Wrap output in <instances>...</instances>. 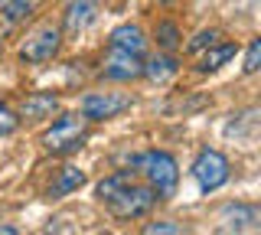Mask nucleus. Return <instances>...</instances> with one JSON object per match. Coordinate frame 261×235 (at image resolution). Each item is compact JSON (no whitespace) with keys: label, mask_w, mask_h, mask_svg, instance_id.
<instances>
[{"label":"nucleus","mask_w":261,"mask_h":235,"mask_svg":"<svg viewBox=\"0 0 261 235\" xmlns=\"http://www.w3.org/2000/svg\"><path fill=\"white\" fill-rule=\"evenodd\" d=\"M16 124H20V118L13 115L7 105H0V137H7V134H13L16 131Z\"/></svg>","instance_id":"19"},{"label":"nucleus","mask_w":261,"mask_h":235,"mask_svg":"<svg viewBox=\"0 0 261 235\" xmlns=\"http://www.w3.org/2000/svg\"><path fill=\"white\" fill-rule=\"evenodd\" d=\"M216 39H219L216 30H202V33H196V39H193L190 46H186V49H190V53H199V49H206V46H212Z\"/></svg>","instance_id":"20"},{"label":"nucleus","mask_w":261,"mask_h":235,"mask_svg":"<svg viewBox=\"0 0 261 235\" xmlns=\"http://www.w3.org/2000/svg\"><path fill=\"white\" fill-rule=\"evenodd\" d=\"M79 108H82V118L85 121H105V118H114L121 111H127L130 95H124V92H88V95H82Z\"/></svg>","instance_id":"5"},{"label":"nucleus","mask_w":261,"mask_h":235,"mask_svg":"<svg viewBox=\"0 0 261 235\" xmlns=\"http://www.w3.org/2000/svg\"><path fill=\"white\" fill-rule=\"evenodd\" d=\"M39 4L43 0H0V17L7 23H23L39 10Z\"/></svg>","instance_id":"12"},{"label":"nucleus","mask_w":261,"mask_h":235,"mask_svg":"<svg viewBox=\"0 0 261 235\" xmlns=\"http://www.w3.org/2000/svg\"><path fill=\"white\" fill-rule=\"evenodd\" d=\"M56 105H59V98L56 95H43V92H33L23 98L20 105V115L23 118H49L56 111Z\"/></svg>","instance_id":"11"},{"label":"nucleus","mask_w":261,"mask_h":235,"mask_svg":"<svg viewBox=\"0 0 261 235\" xmlns=\"http://www.w3.org/2000/svg\"><path fill=\"white\" fill-rule=\"evenodd\" d=\"M85 183V173H82L79 167H62L59 170V176H56V183H53V190H49V196H69V193H75L79 186Z\"/></svg>","instance_id":"13"},{"label":"nucleus","mask_w":261,"mask_h":235,"mask_svg":"<svg viewBox=\"0 0 261 235\" xmlns=\"http://www.w3.org/2000/svg\"><path fill=\"white\" fill-rule=\"evenodd\" d=\"M127 183H134V170H118V173H111V176H105L101 183H98V199L101 202H108L114 193H121Z\"/></svg>","instance_id":"16"},{"label":"nucleus","mask_w":261,"mask_h":235,"mask_svg":"<svg viewBox=\"0 0 261 235\" xmlns=\"http://www.w3.org/2000/svg\"><path fill=\"white\" fill-rule=\"evenodd\" d=\"M193 176H196L202 193H212V190L228 183V160L219 150H202L193 164Z\"/></svg>","instance_id":"6"},{"label":"nucleus","mask_w":261,"mask_h":235,"mask_svg":"<svg viewBox=\"0 0 261 235\" xmlns=\"http://www.w3.org/2000/svg\"><path fill=\"white\" fill-rule=\"evenodd\" d=\"M235 53H239V46H235V43H219V39H216V43L209 46V53L202 56L199 69H202V72H216L219 66H225V62L232 59Z\"/></svg>","instance_id":"14"},{"label":"nucleus","mask_w":261,"mask_h":235,"mask_svg":"<svg viewBox=\"0 0 261 235\" xmlns=\"http://www.w3.org/2000/svg\"><path fill=\"white\" fill-rule=\"evenodd\" d=\"M222 222H225V229H235V232L255 229L258 225V209L255 206H225L222 209Z\"/></svg>","instance_id":"10"},{"label":"nucleus","mask_w":261,"mask_h":235,"mask_svg":"<svg viewBox=\"0 0 261 235\" xmlns=\"http://www.w3.org/2000/svg\"><path fill=\"white\" fill-rule=\"evenodd\" d=\"M141 75H147L150 82H170V79L176 75V59L173 56H157V59H150V62H144V72Z\"/></svg>","instance_id":"15"},{"label":"nucleus","mask_w":261,"mask_h":235,"mask_svg":"<svg viewBox=\"0 0 261 235\" xmlns=\"http://www.w3.org/2000/svg\"><path fill=\"white\" fill-rule=\"evenodd\" d=\"M108 43L118 46V49H124V53L141 56V59H144V53H147V39L141 33V27H134V23H121V27H114Z\"/></svg>","instance_id":"9"},{"label":"nucleus","mask_w":261,"mask_h":235,"mask_svg":"<svg viewBox=\"0 0 261 235\" xmlns=\"http://www.w3.org/2000/svg\"><path fill=\"white\" fill-rule=\"evenodd\" d=\"M147 235H179V225H170V222H150L144 225Z\"/></svg>","instance_id":"21"},{"label":"nucleus","mask_w":261,"mask_h":235,"mask_svg":"<svg viewBox=\"0 0 261 235\" xmlns=\"http://www.w3.org/2000/svg\"><path fill=\"white\" fill-rule=\"evenodd\" d=\"M157 4H173V0H157Z\"/></svg>","instance_id":"22"},{"label":"nucleus","mask_w":261,"mask_h":235,"mask_svg":"<svg viewBox=\"0 0 261 235\" xmlns=\"http://www.w3.org/2000/svg\"><path fill=\"white\" fill-rule=\"evenodd\" d=\"M130 167L141 170L147 176V183L153 186V193H157V199H170L176 193V183H179V167L176 160L170 157V153L163 150H147L141 157L130 160Z\"/></svg>","instance_id":"1"},{"label":"nucleus","mask_w":261,"mask_h":235,"mask_svg":"<svg viewBox=\"0 0 261 235\" xmlns=\"http://www.w3.org/2000/svg\"><path fill=\"white\" fill-rule=\"evenodd\" d=\"M144 72V59L134 53H124L118 49V46H111L108 56H105L101 62V75L111 79V82H130V79H141Z\"/></svg>","instance_id":"7"},{"label":"nucleus","mask_w":261,"mask_h":235,"mask_svg":"<svg viewBox=\"0 0 261 235\" xmlns=\"http://www.w3.org/2000/svg\"><path fill=\"white\" fill-rule=\"evenodd\" d=\"M153 202H157V193H153V186H134L127 183L121 193H114L108 199V209L111 216L118 219H141L153 209Z\"/></svg>","instance_id":"3"},{"label":"nucleus","mask_w":261,"mask_h":235,"mask_svg":"<svg viewBox=\"0 0 261 235\" xmlns=\"http://www.w3.org/2000/svg\"><path fill=\"white\" fill-rule=\"evenodd\" d=\"M98 13V0H69L65 7V33H82Z\"/></svg>","instance_id":"8"},{"label":"nucleus","mask_w":261,"mask_h":235,"mask_svg":"<svg viewBox=\"0 0 261 235\" xmlns=\"http://www.w3.org/2000/svg\"><path fill=\"white\" fill-rule=\"evenodd\" d=\"M258 66H261V39H251L248 43V56H245V72H258Z\"/></svg>","instance_id":"18"},{"label":"nucleus","mask_w":261,"mask_h":235,"mask_svg":"<svg viewBox=\"0 0 261 235\" xmlns=\"http://www.w3.org/2000/svg\"><path fill=\"white\" fill-rule=\"evenodd\" d=\"M157 43H160V49H167V53H173L176 46H179V30L173 27V23H157Z\"/></svg>","instance_id":"17"},{"label":"nucleus","mask_w":261,"mask_h":235,"mask_svg":"<svg viewBox=\"0 0 261 235\" xmlns=\"http://www.w3.org/2000/svg\"><path fill=\"white\" fill-rule=\"evenodd\" d=\"M62 46V33L59 27H53V23H39L33 33L23 39L20 46V59L23 62H49L56 53H59Z\"/></svg>","instance_id":"4"},{"label":"nucleus","mask_w":261,"mask_h":235,"mask_svg":"<svg viewBox=\"0 0 261 235\" xmlns=\"http://www.w3.org/2000/svg\"><path fill=\"white\" fill-rule=\"evenodd\" d=\"M85 144V121L79 115H62L53 127L43 134V147L49 153H72Z\"/></svg>","instance_id":"2"}]
</instances>
